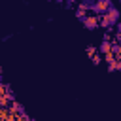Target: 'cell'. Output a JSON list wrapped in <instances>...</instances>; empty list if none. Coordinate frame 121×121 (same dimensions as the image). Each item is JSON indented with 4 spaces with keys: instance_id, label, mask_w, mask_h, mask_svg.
Wrapping results in <instances>:
<instances>
[{
    "instance_id": "6da1fadb",
    "label": "cell",
    "mask_w": 121,
    "mask_h": 121,
    "mask_svg": "<svg viewBox=\"0 0 121 121\" xmlns=\"http://www.w3.org/2000/svg\"><path fill=\"white\" fill-rule=\"evenodd\" d=\"M117 17H119L117 9L110 8V9H106V11L102 13V17L98 19V25H102V26H110V25H113V23L117 21Z\"/></svg>"
},
{
    "instance_id": "7a4b0ae2",
    "label": "cell",
    "mask_w": 121,
    "mask_h": 121,
    "mask_svg": "<svg viewBox=\"0 0 121 121\" xmlns=\"http://www.w3.org/2000/svg\"><path fill=\"white\" fill-rule=\"evenodd\" d=\"M93 9L96 13H104L106 9H110V0H96L95 6H93Z\"/></svg>"
},
{
    "instance_id": "3957f363",
    "label": "cell",
    "mask_w": 121,
    "mask_h": 121,
    "mask_svg": "<svg viewBox=\"0 0 121 121\" xmlns=\"http://www.w3.org/2000/svg\"><path fill=\"white\" fill-rule=\"evenodd\" d=\"M83 25L87 28H96L98 26V15H89V17H83Z\"/></svg>"
},
{
    "instance_id": "277c9868",
    "label": "cell",
    "mask_w": 121,
    "mask_h": 121,
    "mask_svg": "<svg viewBox=\"0 0 121 121\" xmlns=\"http://www.w3.org/2000/svg\"><path fill=\"white\" fill-rule=\"evenodd\" d=\"M100 51H102V53H106V55H110V53H112V43L104 42V43H102V47H100Z\"/></svg>"
}]
</instances>
